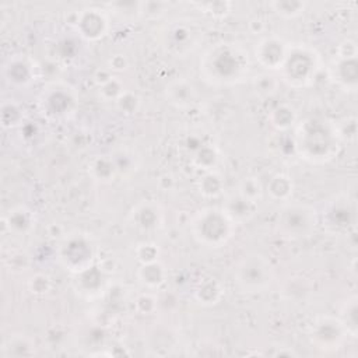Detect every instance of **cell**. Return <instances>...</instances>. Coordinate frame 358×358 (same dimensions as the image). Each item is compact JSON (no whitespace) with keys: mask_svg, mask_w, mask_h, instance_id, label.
Segmentation results:
<instances>
[{"mask_svg":"<svg viewBox=\"0 0 358 358\" xmlns=\"http://www.w3.org/2000/svg\"><path fill=\"white\" fill-rule=\"evenodd\" d=\"M249 50L235 41H220L206 48L199 59L201 80L214 87H232L249 78Z\"/></svg>","mask_w":358,"mask_h":358,"instance_id":"cell-1","label":"cell"},{"mask_svg":"<svg viewBox=\"0 0 358 358\" xmlns=\"http://www.w3.org/2000/svg\"><path fill=\"white\" fill-rule=\"evenodd\" d=\"M292 150L309 164H326L340 152V140L336 134L334 122L319 116L305 117L294 126Z\"/></svg>","mask_w":358,"mask_h":358,"instance_id":"cell-2","label":"cell"},{"mask_svg":"<svg viewBox=\"0 0 358 358\" xmlns=\"http://www.w3.org/2000/svg\"><path fill=\"white\" fill-rule=\"evenodd\" d=\"M193 239L206 248H222L235 232V224L222 207H204L194 213L189 224Z\"/></svg>","mask_w":358,"mask_h":358,"instance_id":"cell-3","label":"cell"},{"mask_svg":"<svg viewBox=\"0 0 358 358\" xmlns=\"http://www.w3.org/2000/svg\"><path fill=\"white\" fill-rule=\"evenodd\" d=\"M320 67L322 59L315 48L305 43H289L285 59L278 69V78L291 88H305L313 83Z\"/></svg>","mask_w":358,"mask_h":358,"instance_id":"cell-4","label":"cell"},{"mask_svg":"<svg viewBox=\"0 0 358 358\" xmlns=\"http://www.w3.org/2000/svg\"><path fill=\"white\" fill-rule=\"evenodd\" d=\"M319 224L317 210L302 201H285L277 214V234L288 241H299L312 236Z\"/></svg>","mask_w":358,"mask_h":358,"instance_id":"cell-5","label":"cell"},{"mask_svg":"<svg viewBox=\"0 0 358 358\" xmlns=\"http://www.w3.org/2000/svg\"><path fill=\"white\" fill-rule=\"evenodd\" d=\"M203 41V29L189 18H175L158 29V42L165 53L173 57L192 55Z\"/></svg>","mask_w":358,"mask_h":358,"instance_id":"cell-6","label":"cell"},{"mask_svg":"<svg viewBox=\"0 0 358 358\" xmlns=\"http://www.w3.org/2000/svg\"><path fill=\"white\" fill-rule=\"evenodd\" d=\"M275 273L268 257L250 252L239 259L234 268V282L243 294H260L274 282Z\"/></svg>","mask_w":358,"mask_h":358,"instance_id":"cell-7","label":"cell"},{"mask_svg":"<svg viewBox=\"0 0 358 358\" xmlns=\"http://www.w3.org/2000/svg\"><path fill=\"white\" fill-rule=\"evenodd\" d=\"M78 106V94L73 85L64 81L48 83L38 95V109L48 120H66Z\"/></svg>","mask_w":358,"mask_h":358,"instance_id":"cell-8","label":"cell"},{"mask_svg":"<svg viewBox=\"0 0 358 358\" xmlns=\"http://www.w3.org/2000/svg\"><path fill=\"white\" fill-rule=\"evenodd\" d=\"M57 260L70 273L78 274L94 266L95 245L92 238L84 232L64 235L57 246Z\"/></svg>","mask_w":358,"mask_h":358,"instance_id":"cell-9","label":"cell"},{"mask_svg":"<svg viewBox=\"0 0 358 358\" xmlns=\"http://www.w3.org/2000/svg\"><path fill=\"white\" fill-rule=\"evenodd\" d=\"M348 333L340 317L319 316L310 327V343L322 351H337L345 341Z\"/></svg>","mask_w":358,"mask_h":358,"instance_id":"cell-10","label":"cell"},{"mask_svg":"<svg viewBox=\"0 0 358 358\" xmlns=\"http://www.w3.org/2000/svg\"><path fill=\"white\" fill-rule=\"evenodd\" d=\"M289 43L274 34L262 36L253 48V56L259 66L266 70H278L285 59Z\"/></svg>","mask_w":358,"mask_h":358,"instance_id":"cell-11","label":"cell"},{"mask_svg":"<svg viewBox=\"0 0 358 358\" xmlns=\"http://www.w3.org/2000/svg\"><path fill=\"white\" fill-rule=\"evenodd\" d=\"M78 35L90 42L102 39L109 31V17L103 8L87 7L77 11V21L74 25Z\"/></svg>","mask_w":358,"mask_h":358,"instance_id":"cell-12","label":"cell"},{"mask_svg":"<svg viewBox=\"0 0 358 358\" xmlns=\"http://www.w3.org/2000/svg\"><path fill=\"white\" fill-rule=\"evenodd\" d=\"M322 218L323 225L331 231H344L354 221V208L347 196L337 194L326 201L319 220Z\"/></svg>","mask_w":358,"mask_h":358,"instance_id":"cell-13","label":"cell"},{"mask_svg":"<svg viewBox=\"0 0 358 358\" xmlns=\"http://www.w3.org/2000/svg\"><path fill=\"white\" fill-rule=\"evenodd\" d=\"M4 80L15 88H25L35 83L38 77V66L27 55H13L3 66Z\"/></svg>","mask_w":358,"mask_h":358,"instance_id":"cell-14","label":"cell"},{"mask_svg":"<svg viewBox=\"0 0 358 358\" xmlns=\"http://www.w3.org/2000/svg\"><path fill=\"white\" fill-rule=\"evenodd\" d=\"M164 208L155 200H143L129 213V222L141 232H154L164 225Z\"/></svg>","mask_w":358,"mask_h":358,"instance_id":"cell-15","label":"cell"},{"mask_svg":"<svg viewBox=\"0 0 358 358\" xmlns=\"http://www.w3.org/2000/svg\"><path fill=\"white\" fill-rule=\"evenodd\" d=\"M164 96L169 105L176 109H190L196 102L199 92L192 81L183 77L172 78L164 88Z\"/></svg>","mask_w":358,"mask_h":358,"instance_id":"cell-16","label":"cell"},{"mask_svg":"<svg viewBox=\"0 0 358 358\" xmlns=\"http://www.w3.org/2000/svg\"><path fill=\"white\" fill-rule=\"evenodd\" d=\"M329 78L341 90L354 92L358 87V62L336 57L329 66Z\"/></svg>","mask_w":358,"mask_h":358,"instance_id":"cell-17","label":"cell"},{"mask_svg":"<svg viewBox=\"0 0 358 358\" xmlns=\"http://www.w3.org/2000/svg\"><path fill=\"white\" fill-rule=\"evenodd\" d=\"M221 207L235 225L249 222L257 213V204L250 203L236 192L229 194Z\"/></svg>","mask_w":358,"mask_h":358,"instance_id":"cell-18","label":"cell"},{"mask_svg":"<svg viewBox=\"0 0 358 358\" xmlns=\"http://www.w3.org/2000/svg\"><path fill=\"white\" fill-rule=\"evenodd\" d=\"M3 224L10 234L28 235L34 229L35 214L27 206H17L6 213Z\"/></svg>","mask_w":358,"mask_h":358,"instance_id":"cell-19","label":"cell"},{"mask_svg":"<svg viewBox=\"0 0 358 358\" xmlns=\"http://www.w3.org/2000/svg\"><path fill=\"white\" fill-rule=\"evenodd\" d=\"M74 289L84 298H94L99 295L103 289L105 275L101 268L92 266L85 271L74 274Z\"/></svg>","mask_w":358,"mask_h":358,"instance_id":"cell-20","label":"cell"},{"mask_svg":"<svg viewBox=\"0 0 358 358\" xmlns=\"http://www.w3.org/2000/svg\"><path fill=\"white\" fill-rule=\"evenodd\" d=\"M136 275H137V280L140 281V284H143L145 288L158 289L165 284L168 271H166L165 266L159 260H157V262L140 264Z\"/></svg>","mask_w":358,"mask_h":358,"instance_id":"cell-21","label":"cell"},{"mask_svg":"<svg viewBox=\"0 0 358 358\" xmlns=\"http://www.w3.org/2000/svg\"><path fill=\"white\" fill-rule=\"evenodd\" d=\"M35 354V343L25 334H10L1 345V355L8 357H29Z\"/></svg>","mask_w":358,"mask_h":358,"instance_id":"cell-22","label":"cell"},{"mask_svg":"<svg viewBox=\"0 0 358 358\" xmlns=\"http://www.w3.org/2000/svg\"><path fill=\"white\" fill-rule=\"evenodd\" d=\"M90 176L101 183H110L116 176L117 171L110 155H96L88 164Z\"/></svg>","mask_w":358,"mask_h":358,"instance_id":"cell-23","label":"cell"},{"mask_svg":"<svg viewBox=\"0 0 358 358\" xmlns=\"http://www.w3.org/2000/svg\"><path fill=\"white\" fill-rule=\"evenodd\" d=\"M264 190L267 192V194L270 196V199L275 200V201H288L294 193V182H292V178L287 173H282V172H278V173H274Z\"/></svg>","mask_w":358,"mask_h":358,"instance_id":"cell-24","label":"cell"},{"mask_svg":"<svg viewBox=\"0 0 358 358\" xmlns=\"http://www.w3.org/2000/svg\"><path fill=\"white\" fill-rule=\"evenodd\" d=\"M220 161V150L210 143H203L190 154V164L203 172L214 171Z\"/></svg>","mask_w":358,"mask_h":358,"instance_id":"cell-25","label":"cell"},{"mask_svg":"<svg viewBox=\"0 0 358 358\" xmlns=\"http://www.w3.org/2000/svg\"><path fill=\"white\" fill-rule=\"evenodd\" d=\"M268 123L278 131H287L298 122V113L289 103H280L268 112Z\"/></svg>","mask_w":358,"mask_h":358,"instance_id":"cell-26","label":"cell"},{"mask_svg":"<svg viewBox=\"0 0 358 358\" xmlns=\"http://www.w3.org/2000/svg\"><path fill=\"white\" fill-rule=\"evenodd\" d=\"M224 295V288L220 281L214 278H207L199 284L194 289V299L203 306L217 305Z\"/></svg>","mask_w":358,"mask_h":358,"instance_id":"cell-27","label":"cell"},{"mask_svg":"<svg viewBox=\"0 0 358 358\" xmlns=\"http://www.w3.org/2000/svg\"><path fill=\"white\" fill-rule=\"evenodd\" d=\"M235 192L250 203L257 204L264 196V186L257 176L248 175L238 182Z\"/></svg>","mask_w":358,"mask_h":358,"instance_id":"cell-28","label":"cell"},{"mask_svg":"<svg viewBox=\"0 0 358 358\" xmlns=\"http://www.w3.org/2000/svg\"><path fill=\"white\" fill-rule=\"evenodd\" d=\"M280 78L271 73H260L252 78V90L262 99L271 98L278 91Z\"/></svg>","mask_w":358,"mask_h":358,"instance_id":"cell-29","label":"cell"},{"mask_svg":"<svg viewBox=\"0 0 358 358\" xmlns=\"http://www.w3.org/2000/svg\"><path fill=\"white\" fill-rule=\"evenodd\" d=\"M0 116H1V126L4 129H15L22 124L25 113H24V108L17 101L6 99L1 103Z\"/></svg>","mask_w":358,"mask_h":358,"instance_id":"cell-30","label":"cell"},{"mask_svg":"<svg viewBox=\"0 0 358 358\" xmlns=\"http://www.w3.org/2000/svg\"><path fill=\"white\" fill-rule=\"evenodd\" d=\"M197 189L201 196L207 199H215L224 190L222 176L215 171H207L203 173V176H200L197 182Z\"/></svg>","mask_w":358,"mask_h":358,"instance_id":"cell-31","label":"cell"},{"mask_svg":"<svg viewBox=\"0 0 358 358\" xmlns=\"http://www.w3.org/2000/svg\"><path fill=\"white\" fill-rule=\"evenodd\" d=\"M270 8L274 14H277L281 18L292 20L303 14L306 8V1L302 0H274L270 1Z\"/></svg>","mask_w":358,"mask_h":358,"instance_id":"cell-32","label":"cell"},{"mask_svg":"<svg viewBox=\"0 0 358 358\" xmlns=\"http://www.w3.org/2000/svg\"><path fill=\"white\" fill-rule=\"evenodd\" d=\"M308 294H309V284L302 277L288 278L281 288L282 298L291 302H298L301 299H305Z\"/></svg>","mask_w":358,"mask_h":358,"instance_id":"cell-33","label":"cell"},{"mask_svg":"<svg viewBox=\"0 0 358 358\" xmlns=\"http://www.w3.org/2000/svg\"><path fill=\"white\" fill-rule=\"evenodd\" d=\"M194 8H197L200 13L217 18V20H222L225 18L231 10H232V3L228 0H215V1H194L190 3Z\"/></svg>","mask_w":358,"mask_h":358,"instance_id":"cell-34","label":"cell"},{"mask_svg":"<svg viewBox=\"0 0 358 358\" xmlns=\"http://www.w3.org/2000/svg\"><path fill=\"white\" fill-rule=\"evenodd\" d=\"M357 296L352 295L350 296L343 308H341V315L340 319L345 326V330L348 333V336L351 337H357L358 333V317H357V312H358V303H357Z\"/></svg>","mask_w":358,"mask_h":358,"instance_id":"cell-35","label":"cell"},{"mask_svg":"<svg viewBox=\"0 0 358 358\" xmlns=\"http://www.w3.org/2000/svg\"><path fill=\"white\" fill-rule=\"evenodd\" d=\"M334 129L340 143L354 144L357 141L358 127H357V117L354 115L344 116L340 120L334 122Z\"/></svg>","mask_w":358,"mask_h":358,"instance_id":"cell-36","label":"cell"},{"mask_svg":"<svg viewBox=\"0 0 358 358\" xmlns=\"http://www.w3.org/2000/svg\"><path fill=\"white\" fill-rule=\"evenodd\" d=\"M169 10L166 1H138V14L141 18L157 21L162 18Z\"/></svg>","mask_w":358,"mask_h":358,"instance_id":"cell-37","label":"cell"},{"mask_svg":"<svg viewBox=\"0 0 358 358\" xmlns=\"http://www.w3.org/2000/svg\"><path fill=\"white\" fill-rule=\"evenodd\" d=\"M110 157H112V159L115 162L117 175L130 173L137 166V159H136L134 154L130 150H127V148H120V150L115 151Z\"/></svg>","mask_w":358,"mask_h":358,"instance_id":"cell-38","label":"cell"},{"mask_svg":"<svg viewBox=\"0 0 358 358\" xmlns=\"http://www.w3.org/2000/svg\"><path fill=\"white\" fill-rule=\"evenodd\" d=\"M115 105H116V109L120 112V113H124V115H133L140 108V98L136 92L133 91H129L126 90L116 101H115Z\"/></svg>","mask_w":358,"mask_h":358,"instance_id":"cell-39","label":"cell"},{"mask_svg":"<svg viewBox=\"0 0 358 358\" xmlns=\"http://www.w3.org/2000/svg\"><path fill=\"white\" fill-rule=\"evenodd\" d=\"M134 255L140 264L157 262L159 257V248L152 242H141L136 246Z\"/></svg>","mask_w":358,"mask_h":358,"instance_id":"cell-40","label":"cell"},{"mask_svg":"<svg viewBox=\"0 0 358 358\" xmlns=\"http://www.w3.org/2000/svg\"><path fill=\"white\" fill-rule=\"evenodd\" d=\"M112 10V13L119 18V20H123V21H130L133 18H137L140 17L138 14V1L136 3H110L108 4Z\"/></svg>","mask_w":358,"mask_h":358,"instance_id":"cell-41","label":"cell"},{"mask_svg":"<svg viewBox=\"0 0 358 358\" xmlns=\"http://www.w3.org/2000/svg\"><path fill=\"white\" fill-rule=\"evenodd\" d=\"M98 90H99V96L103 101H113V102L126 91L123 83L115 76L106 84L99 87Z\"/></svg>","mask_w":358,"mask_h":358,"instance_id":"cell-42","label":"cell"},{"mask_svg":"<svg viewBox=\"0 0 358 358\" xmlns=\"http://www.w3.org/2000/svg\"><path fill=\"white\" fill-rule=\"evenodd\" d=\"M134 308L140 315H151L158 308V298L151 292H143L136 298Z\"/></svg>","mask_w":358,"mask_h":358,"instance_id":"cell-43","label":"cell"},{"mask_svg":"<svg viewBox=\"0 0 358 358\" xmlns=\"http://www.w3.org/2000/svg\"><path fill=\"white\" fill-rule=\"evenodd\" d=\"M28 288L35 295H43L48 294L52 288V280L48 274L36 273L34 274L28 281Z\"/></svg>","mask_w":358,"mask_h":358,"instance_id":"cell-44","label":"cell"},{"mask_svg":"<svg viewBox=\"0 0 358 358\" xmlns=\"http://www.w3.org/2000/svg\"><path fill=\"white\" fill-rule=\"evenodd\" d=\"M358 56V46L354 39H344L338 43L337 46V53L336 57L340 59H355Z\"/></svg>","mask_w":358,"mask_h":358,"instance_id":"cell-45","label":"cell"},{"mask_svg":"<svg viewBox=\"0 0 358 358\" xmlns=\"http://www.w3.org/2000/svg\"><path fill=\"white\" fill-rule=\"evenodd\" d=\"M112 73H119V71H124L129 67V59L122 55V53H116L113 56H110L108 59V66H106Z\"/></svg>","mask_w":358,"mask_h":358,"instance_id":"cell-46","label":"cell"},{"mask_svg":"<svg viewBox=\"0 0 358 358\" xmlns=\"http://www.w3.org/2000/svg\"><path fill=\"white\" fill-rule=\"evenodd\" d=\"M112 77H113V74H112V71H110L108 67L98 69V70H95V73H94V83H95V84L98 85V88H99V87H102L103 84H106Z\"/></svg>","mask_w":358,"mask_h":358,"instance_id":"cell-47","label":"cell"},{"mask_svg":"<svg viewBox=\"0 0 358 358\" xmlns=\"http://www.w3.org/2000/svg\"><path fill=\"white\" fill-rule=\"evenodd\" d=\"M266 25H264V21L263 18L260 17H253L249 22H248V29L252 35H260L263 31H264Z\"/></svg>","mask_w":358,"mask_h":358,"instance_id":"cell-48","label":"cell"}]
</instances>
